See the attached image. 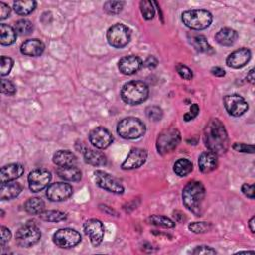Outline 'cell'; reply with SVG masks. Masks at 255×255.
<instances>
[{
  "label": "cell",
  "mask_w": 255,
  "mask_h": 255,
  "mask_svg": "<svg viewBox=\"0 0 255 255\" xmlns=\"http://www.w3.org/2000/svg\"><path fill=\"white\" fill-rule=\"evenodd\" d=\"M204 143L208 150L223 154L229 147V139L224 125L218 119H211L204 128Z\"/></svg>",
  "instance_id": "6da1fadb"
},
{
  "label": "cell",
  "mask_w": 255,
  "mask_h": 255,
  "mask_svg": "<svg viewBox=\"0 0 255 255\" xmlns=\"http://www.w3.org/2000/svg\"><path fill=\"white\" fill-rule=\"evenodd\" d=\"M205 197V188L200 181L192 180L182 189V202L195 216H201L202 204Z\"/></svg>",
  "instance_id": "7a4b0ae2"
},
{
  "label": "cell",
  "mask_w": 255,
  "mask_h": 255,
  "mask_svg": "<svg viewBox=\"0 0 255 255\" xmlns=\"http://www.w3.org/2000/svg\"><path fill=\"white\" fill-rule=\"evenodd\" d=\"M149 94L148 86L142 81H130L126 83L121 90L122 100L128 105L143 103Z\"/></svg>",
  "instance_id": "3957f363"
},
{
  "label": "cell",
  "mask_w": 255,
  "mask_h": 255,
  "mask_svg": "<svg viewBox=\"0 0 255 255\" xmlns=\"http://www.w3.org/2000/svg\"><path fill=\"white\" fill-rule=\"evenodd\" d=\"M145 130L144 123L134 117L125 118L117 125L118 134L125 139H137L145 133Z\"/></svg>",
  "instance_id": "277c9868"
},
{
  "label": "cell",
  "mask_w": 255,
  "mask_h": 255,
  "mask_svg": "<svg viewBox=\"0 0 255 255\" xmlns=\"http://www.w3.org/2000/svg\"><path fill=\"white\" fill-rule=\"evenodd\" d=\"M182 23L191 30H203L210 26L212 15L203 9L186 10L181 14Z\"/></svg>",
  "instance_id": "5b68a950"
},
{
  "label": "cell",
  "mask_w": 255,
  "mask_h": 255,
  "mask_svg": "<svg viewBox=\"0 0 255 255\" xmlns=\"http://www.w3.org/2000/svg\"><path fill=\"white\" fill-rule=\"evenodd\" d=\"M181 140L180 132L175 128H169L162 130L156 139V149L161 155H165L174 150Z\"/></svg>",
  "instance_id": "8992f818"
},
{
  "label": "cell",
  "mask_w": 255,
  "mask_h": 255,
  "mask_svg": "<svg viewBox=\"0 0 255 255\" xmlns=\"http://www.w3.org/2000/svg\"><path fill=\"white\" fill-rule=\"evenodd\" d=\"M16 242L20 247L29 248L35 245L41 238V231L34 223H26L16 232Z\"/></svg>",
  "instance_id": "52a82bcc"
},
{
  "label": "cell",
  "mask_w": 255,
  "mask_h": 255,
  "mask_svg": "<svg viewBox=\"0 0 255 255\" xmlns=\"http://www.w3.org/2000/svg\"><path fill=\"white\" fill-rule=\"evenodd\" d=\"M107 40L108 43L114 48H124L130 41V31L124 24H115L107 31Z\"/></svg>",
  "instance_id": "ba28073f"
},
{
  "label": "cell",
  "mask_w": 255,
  "mask_h": 255,
  "mask_svg": "<svg viewBox=\"0 0 255 255\" xmlns=\"http://www.w3.org/2000/svg\"><path fill=\"white\" fill-rule=\"evenodd\" d=\"M53 242L60 248H72L81 242V234L72 228H61L53 234Z\"/></svg>",
  "instance_id": "9c48e42d"
},
{
  "label": "cell",
  "mask_w": 255,
  "mask_h": 255,
  "mask_svg": "<svg viewBox=\"0 0 255 255\" xmlns=\"http://www.w3.org/2000/svg\"><path fill=\"white\" fill-rule=\"evenodd\" d=\"M94 178L97 185L109 192L122 194L124 192V186L118 179L103 170H96L94 172Z\"/></svg>",
  "instance_id": "30bf717a"
},
{
  "label": "cell",
  "mask_w": 255,
  "mask_h": 255,
  "mask_svg": "<svg viewBox=\"0 0 255 255\" xmlns=\"http://www.w3.org/2000/svg\"><path fill=\"white\" fill-rule=\"evenodd\" d=\"M52 178L51 172L44 168H37L32 170L28 175L29 188L32 192H40L46 188Z\"/></svg>",
  "instance_id": "8fae6325"
},
{
  "label": "cell",
  "mask_w": 255,
  "mask_h": 255,
  "mask_svg": "<svg viewBox=\"0 0 255 255\" xmlns=\"http://www.w3.org/2000/svg\"><path fill=\"white\" fill-rule=\"evenodd\" d=\"M223 105L227 113L232 117H240L248 110L245 99L239 95H226L223 98Z\"/></svg>",
  "instance_id": "7c38bea8"
},
{
  "label": "cell",
  "mask_w": 255,
  "mask_h": 255,
  "mask_svg": "<svg viewBox=\"0 0 255 255\" xmlns=\"http://www.w3.org/2000/svg\"><path fill=\"white\" fill-rule=\"evenodd\" d=\"M73 194V187L69 183L55 182L50 184L46 190V196L54 202L64 201Z\"/></svg>",
  "instance_id": "4fadbf2b"
},
{
  "label": "cell",
  "mask_w": 255,
  "mask_h": 255,
  "mask_svg": "<svg viewBox=\"0 0 255 255\" xmlns=\"http://www.w3.org/2000/svg\"><path fill=\"white\" fill-rule=\"evenodd\" d=\"M84 231L85 233L89 236L91 243L94 246H98L101 244L104 238V233H105V228L99 219L96 218H91L85 221L84 225Z\"/></svg>",
  "instance_id": "5bb4252c"
},
{
  "label": "cell",
  "mask_w": 255,
  "mask_h": 255,
  "mask_svg": "<svg viewBox=\"0 0 255 255\" xmlns=\"http://www.w3.org/2000/svg\"><path fill=\"white\" fill-rule=\"evenodd\" d=\"M113 135L105 127H97L89 133L90 142L99 149H105L113 142Z\"/></svg>",
  "instance_id": "9a60e30c"
},
{
  "label": "cell",
  "mask_w": 255,
  "mask_h": 255,
  "mask_svg": "<svg viewBox=\"0 0 255 255\" xmlns=\"http://www.w3.org/2000/svg\"><path fill=\"white\" fill-rule=\"evenodd\" d=\"M147 158V152L145 149L135 147L132 148L128 154L125 161L122 163V169L130 170L140 167Z\"/></svg>",
  "instance_id": "2e32d148"
},
{
  "label": "cell",
  "mask_w": 255,
  "mask_h": 255,
  "mask_svg": "<svg viewBox=\"0 0 255 255\" xmlns=\"http://www.w3.org/2000/svg\"><path fill=\"white\" fill-rule=\"evenodd\" d=\"M142 65L143 63L139 57L134 55H129V56L123 57L119 61L118 68L122 74L130 76L137 73L141 69Z\"/></svg>",
  "instance_id": "e0dca14e"
},
{
  "label": "cell",
  "mask_w": 255,
  "mask_h": 255,
  "mask_svg": "<svg viewBox=\"0 0 255 255\" xmlns=\"http://www.w3.org/2000/svg\"><path fill=\"white\" fill-rule=\"evenodd\" d=\"M251 59V52L247 48H240L233 51L226 58V65L233 69H240L244 67Z\"/></svg>",
  "instance_id": "ac0fdd59"
},
{
  "label": "cell",
  "mask_w": 255,
  "mask_h": 255,
  "mask_svg": "<svg viewBox=\"0 0 255 255\" xmlns=\"http://www.w3.org/2000/svg\"><path fill=\"white\" fill-rule=\"evenodd\" d=\"M24 173V166L20 163H10L5 165L0 170L1 183L13 181L19 178Z\"/></svg>",
  "instance_id": "d6986e66"
},
{
  "label": "cell",
  "mask_w": 255,
  "mask_h": 255,
  "mask_svg": "<svg viewBox=\"0 0 255 255\" xmlns=\"http://www.w3.org/2000/svg\"><path fill=\"white\" fill-rule=\"evenodd\" d=\"M218 165L217 154L208 150L202 152L198 157V166L201 172L209 173L213 171Z\"/></svg>",
  "instance_id": "ffe728a7"
},
{
  "label": "cell",
  "mask_w": 255,
  "mask_h": 255,
  "mask_svg": "<svg viewBox=\"0 0 255 255\" xmlns=\"http://www.w3.org/2000/svg\"><path fill=\"white\" fill-rule=\"evenodd\" d=\"M45 45L44 43L39 39H29L26 40L24 43H22L20 47V51L23 55L29 56V57H38L42 55L44 52Z\"/></svg>",
  "instance_id": "44dd1931"
},
{
  "label": "cell",
  "mask_w": 255,
  "mask_h": 255,
  "mask_svg": "<svg viewBox=\"0 0 255 255\" xmlns=\"http://www.w3.org/2000/svg\"><path fill=\"white\" fill-rule=\"evenodd\" d=\"M214 38L219 45L229 47V46H232L238 39V33L234 29L225 27V28H221L215 34Z\"/></svg>",
  "instance_id": "7402d4cb"
},
{
  "label": "cell",
  "mask_w": 255,
  "mask_h": 255,
  "mask_svg": "<svg viewBox=\"0 0 255 255\" xmlns=\"http://www.w3.org/2000/svg\"><path fill=\"white\" fill-rule=\"evenodd\" d=\"M22 191V186L18 182H5L0 186V199L10 200L17 197Z\"/></svg>",
  "instance_id": "603a6c76"
},
{
  "label": "cell",
  "mask_w": 255,
  "mask_h": 255,
  "mask_svg": "<svg viewBox=\"0 0 255 255\" xmlns=\"http://www.w3.org/2000/svg\"><path fill=\"white\" fill-rule=\"evenodd\" d=\"M56 172L60 178L67 181H79L82 178V172L76 165L59 166Z\"/></svg>",
  "instance_id": "cb8c5ba5"
},
{
  "label": "cell",
  "mask_w": 255,
  "mask_h": 255,
  "mask_svg": "<svg viewBox=\"0 0 255 255\" xmlns=\"http://www.w3.org/2000/svg\"><path fill=\"white\" fill-rule=\"evenodd\" d=\"M53 162L58 166L76 165L77 157L70 150H58L53 155Z\"/></svg>",
  "instance_id": "d4e9b609"
},
{
  "label": "cell",
  "mask_w": 255,
  "mask_h": 255,
  "mask_svg": "<svg viewBox=\"0 0 255 255\" xmlns=\"http://www.w3.org/2000/svg\"><path fill=\"white\" fill-rule=\"evenodd\" d=\"M189 42L193 46V48L199 52V53H205V54H212L214 53L212 47L207 42V39L203 35H197L192 34L189 36Z\"/></svg>",
  "instance_id": "484cf974"
},
{
  "label": "cell",
  "mask_w": 255,
  "mask_h": 255,
  "mask_svg": "<svg viewBox=\"0 0 255 255\" xmlns=\"http://www.w3.org/2000/svg\"><path fill=\"white\" fill-rule=\"evenodd\" d=\"M84 159L87 163L94 166H101L107 163L106 155L98 150H94L91 148H86L83 152Z\"/></svg>",
  "instance_id": "4316f807"
},
{
  "label": "cell",
  "mask_w": 255,
  "mask_h": 255,
  "mask_svg": "<svg viewBox=\"0 0 255 255\" xmlns=\"http://www.w3.org/2000/svg\"><path fill=\"white\" fill-rule=\"evenodd\" d=\"M17 38V33L14 28L9 25H0V43L4 46H9L15 43Z\"/></svg>",
  "instance_id": "83f0119b"
},
{
  "label": "cell",
  "mask_w": 255,
  "mask_h": 255,
  "mask_svg": "<svg viewBox=\"0 0 255 255\" xmlns=\"http://www.w3.org/2000/svg\"><path fill=\"white\" fill-rule=\"evenodd\" d=\"M37 6L36 1L33 0H22V1H15L13 3L14 11L16 14L21 16H26L31 14Z\"/></svg>",
  "instance_id": "f1b7e54d"
},
{
  "label": "cell",
  "mask_w": 255,
  "mask_h": 255,
  "mask_svg": "<svg viewBox=\"0 0 255 255\" xmlns=\"http://www.w3.org/2000/svg\"><path fill=\"white\" fill-rule=\"evenodd\" d=\"M25 210L30 214H40L44 208L45 203L44 201L39 197H31L25 202Z\"/></svg>",
  "instance_id": "f546056e"
},
{
  "label": "cell",
  "mask_w": 255,
  "mask_h": 255,
  "mask_svg": "<svg viewBox=\"0 0 255 255\" xmlns=\"http://www.w3.org/2000/svg\"><path fill=\"white\" fill-rule=\"evenodd\" d=\"M39 217L48 222H60L67 218V214L60 210H43L39 214Z\"/></svg>",
  "instance_id": "4dcf8cb0"
},
{
  "label": "cell",
  "mask_w": 255,
  "mask_h": 255,
  "mask_svg": "<svg viewBox=\"0 0 255 255\" xmlns=\"http://www.w3.org/2000/svg\"><path fill=\"white\" fill-rule=\"evenodd\" d=\"M192 170V162L187 158L178 159L173 165V171L178 176H186Z\"/></svg>",
  "instance_id": "1f68e13d"
},
{
  "label": "cell",
  "mask_w": 255,
  "mask_h": 255,
  "mask_svg": "<svg viewBox=\"0 0 255 255\" xmlns=\"http://www.w3.org/2000/svg\"><path fill=\"white\" fill-rule=\"evenodd\" d=\"M147 222L149 224L159 226V227H164V228H172L175 226L174 221H172L170 218L163 216V215H150L147 218Z\"/></svg>",
  "instance_id": "d6a6232c"
},
{
  "label": "cell",
  "mask_w": 255,
  "mask_h": 255,
  "mask_svg": "<svg viewBox=\"0 0 255 255\" xmlns=\"http://www.w3.org/2000/svg\"><path fill=\"white\" fill-rule=\"evenodd\" d=\"M14 29L17 34H19L21 36H27L32 33L33 24L31 21H29L27 19H20L15 23Z\"/></svg>",
  "instance_id": "836d02e7"
},
{
  "label": "cell",
  "mask_w": 255,
  "mask_h": 255,
  "mask_svg": "<svg viewBox=\"0 0 255 255\" xmlns=\"http://www.w3.org/2000/svg\"><path fill=\"white\" fill-rule=\"evenodd\" d=\"M139 8H140V12H141L142 17L145 20L153 19L155 11H154V7H153V3L151 1H148V0L140 1Z\"/></svg>",
  "instance_id": "e575fe53"
},
{
  "label": "cell",
  "mask_w": 255,
  "mask_h": 255,
  "mask_svg": "<svg viewBox=\"0 0 255 255\" xmlns=\"http://www.w3.org/2000/svg\"><path fill=\"white\" fill-rule=\"evenodd\" d=\"M125 6V2L123 1H107L104 3V10L110 15H117L122 12Z\"/></svg>",
  "instance_id": "d590c367"
},
{
  "label": "cell",
  "mask_w": 255,
  "mask_h": 255,
  "mask_svg": "<svg viewBox=\"0 0 255 255\" xmlns=\"http://www.w3.org/2000/svg\"><path fill=\"white\" fill-rule=\"evenodd\" d=\"M188 228L193 233L199 234V233H205L211 230L212 224L210 222L206 221H199V222H192L188 225Z\"/></svg>",
  "instance_id": "8d00e7d4"
},
{
  "label": "cell",
  "mask_w": 255,
  "mask_h": 255,
  "mask_svg": "<svg viewBox=\"0 0 255 255\" xmlns=\"http://www.w3.org/2000/svg\"><path fill=\"white\" fill-rule=\"evenodd\" d=\"M145 115L150 121L158 122L162 119L163 112H162L161 108H159L157 106H148L145 109Z\"/></svg>",
  "instance_id": "74e56055"
},
{
  "label": "cell",
  "mask_w": 255,
  "mask_h": 255,
  "mask_svg": "<svg viewBox=\"0 0 255 255\" xmlns=\"http://www.w3.org/2000/svg\"><path fill=\"white\" fill-rule=\"evenodd\" d=\"M14 65V61L7 56H1V60H0V74L2 77L8 75Z\"/></svg>",
  "instance_id": "f35d334b"
},
{
  "label": "cell",
  "mask_w": 255,
  "mask_h": 255,
  "mask_svg": "<svg viewBox=\"0 0 255 255\" xmlns=\"http://www.w3.org/2000/svg\"><path fill=\"white\" fill-rule=\"evenodd\" d=\"M1 93L8 95V96H13L16 93V86L11 81L2 79L1 80Z\"/></svg>",
  "instance_id": "ab89813d"
},
{
  "label": "cell",
  "mask_w": 255,
  "mask_h": 255,
  "mask_svg": "<svg viewBox=\"0 0 255 255\" xmlns=\"http://www.w3.org/2000/svg\"><path fill=\"white\" fill-rule=\"evenodd\" d=\"M176 71H177L178 75L180 76V78H182L184 80H191L192 77H193L192 71L183 64H177L176 65Z\"/></svg>",
  "instance_id": "60d3db41"
},
{
  "label": "cell",
  "mask_w": 255,
  "mask_h": 255,
  "mask_svg": "<svg viewBox=\"0 0 255 255\" xmlns=\"http://www.w3.org/2000/svg\"><path fill=\"white\" fill-rule=\"evenodd\" d=\"M232 148L235 151L243 152V153H253L254 152V145L253 144H246L241 142H235L232 145Z\"/></svg>",
  "instance_id": "b9f144b4"
},
{
  "label": "cell",
  "mask_w": 255,
  "mask_h": 255,
  "mask_svg": "<svg viewBox=\"0 0 255 255\" xmlns=\"http://www.w3.org/2000/svg\"><path fill=\"white\" fill-rule=\"evenodd\" d=\"M215 253L216 251L207 245H199V246H196L193 250H191V254H196V255L215 254Z\"/></svg>",
  "instance_id": "7bdbcfd3"
},
{
  "label": "cell",
  "mask_w": 255,
  "mask_h": 255,
  "mask_svg": "<svg viewBox=\"0 0 255 255\" xmlns=\"http://www.w3.org/2000/svg\"><path fill=\"white\" fill-rule=\"evenodd\" d=\"M198 112H199V107L197 104H192L191 107H190V110L188 113L184 114L183 116V119L185 122H189L191 120H193L194 118H196V116L198 115Z\"/></svg>",
  "instance_id": "ee69618b"
},
{
  "label": "cell",
  "mask_w": 255,
  "mask_h": 255,
  "mask_svg": "<svg viewBox=\"0 0 255 255\" xmlns=\"http://www.w3.org/2000/svg\"><path fill=\"white\" fill-rule=\"evenodd\" d=\"M1 239H0V243L1 246H4L7 242H9V240L11 239V231L9 228L5 227V226H1Z\"/></svg>",
  "instance_id": "f6af8a7d"
},
{
  "label": "cell",
  "mask_w": 255,
  "mask_h": 255,
  "mask_svg": "<svg viewBox=\"0 0 255 255\" xmlns=\"http://www.w3.org/2000/svg\"><path fill=\"white\" fill-rule=\"evenodd\" d=\"M241 191L242 193L249 197L250 199H253L254 198V184H248V183H244L242 186H241Z\"/></svg>",
  "instance_id": "bcb514c9"
},
{
  "label": "cell",
  "mask_w": 255,
  "mask_h": 255,
  "mask_svg": "<svg viewBox=\"0 0 255 255\" xmlns=\"http://www.w3.org/2000/svg\"><path fill=\"white\" fill-rule=\"evenodd\" d=\"M11 9L4 2H0V20H4L10 16Z\"/></svg>",
  "instance_id": "7dc6e473"
},
{
  "label": "cell",
  "mask_w": 255,
  "mask_h": 255,
  "mask_svg": "<svg viewBox=\"0 0 255 255\" xmlns=\"http://www.w3.org/2000/svg\"><path fill=\"white\" fill-rule=\"evenodd\" d=\"M157 64H158V61H157V59H156L154 56H148V57L145 59V61L143 62V65H144L146 68H148V69H153V68H155V67L157 66Z\"/></svg>",
  "instance_id": "c3c4849f"
},
{
  "label": "cell",
  "mask_w": 255,
  "mask_h": 255,
  "mask_svg": "<svg viewBox=\"0 0 255 255\" xmlns=\"http://www.w3.org/2000/svg\"><path fill=\"white\" fill-rule=\"evenodd\" d=\"M211 74L213 75V76H215V77H224L225 76V71H224V69H222L221 67H213L212 69H211Z\"/></svg>",
  "instance_id": "681fc988"
},
{
  "label": "cell",
  "mask_w": 255,
  "mask_h": 255,
  "mask_svg": "<svg viewBox=\"0 0 255 255\" xmlns=\"http://www.w3.org/2000/svg\"><path fill=\"white\" fill-rule=\"evenodd\" d=\"M246 80H247L249 83L254 84V80H255V76H254V69H251V70L248 72V74H247V76H246Z\"/></svg>",
  "instance_id": "f907efd6"
},
{
  "label": "cell",
  "mask_w": 255,
  "mask_h": 255,
  "mask_svg": "<svg viewBox=\"0 0 255 255\" xmlns=\"http://www.w3.org/2000/svg\"><path fill=\"white\" fill-rule=\"evenodd\" d=\"M254 221H255V217L254 216H252L251 218H250V220H249V222H248V226H249V229H250V231L252 232V233H254L255 232V228H254Z\"/></svg>",
  "instance_id": "816d5d0a"
}]
</instances>
